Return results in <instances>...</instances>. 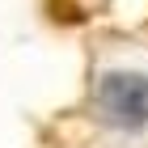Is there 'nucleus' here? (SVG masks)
Masks as SVG:
<instances>
[{
	"label": "nucleus",
	"instance_id": "1",
	"mask_svg": "<svg viewBox=\"0 0 148 148\" xmlns=\"http://www.w3.org/2000/svg\"><path fill=\"white\" fill-rule=\"evenodd\" d=\"M97 110L123 131L148 127V76L144 72H106L97 80Z\"/></svg>",
	"mask_w": 148,
	"mask_h": 148
}]
</instances>
